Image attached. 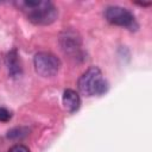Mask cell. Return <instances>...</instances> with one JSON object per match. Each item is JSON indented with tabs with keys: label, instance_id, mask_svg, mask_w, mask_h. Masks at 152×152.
<instances>
[{
	"label": "cell",
	"instance_id": "30bf717a",
	"mask_svg": "<svg viewBox=\"0 0 152 152\" xmlns=\"http://www.w3.org/2000/svg\"><path fill=\"white\" fill-rule=\"evenodd\" d=\"M8 152H30V150H28V147H26L25 145L18 144V145L12 146V147L8 150Z\"/></svg>",
	"mask_w": 152,
	"mask_h": 152
},
{
	"label": "cell",
	"instance_id": "6da1fadb",
	"mask_svg": "<svg viewBox=\"0 0 152 152\" xmlns=\"http://www.w3.org/2000/svg\"><path fill=\"white\" fill-rule=\"evenodd\" d=\"M15 6L23 11L27 19L34 25H49L58 17V11L51 1H17Z\"/></svg>",
	"mask_w": 152,
	"mask_h": 152
},
{
	"label": "cell",
	"instance_id": "9c48e42d",
	"mask_svg": "<svg viewBox=\"0 0 152 152\" xmlns=\"http://www.w3.org/2000/svg\"><path fill=\"white\" fill-rule=\"evenodd\" d=\"M11 118H12V113L5 107H0V121L1 122H7Z\"/></svg>",
	"mask_w": 152,
	"mask_h": 152
},
{
	"label": "cell",
	"instance_id": "5b68a950",
	"mask_svg": "<svg viewBox=\"0 0 152 152\" xmlns=\"http://www.w3.org/2000/svg\"><path fill=\"white\" fill-rule=\"evenodd\" d=\"M59 43L62 46V50L64 53L72 56V57H78L81 53V38L80 36L72 31V30H65L62 32L59 37Z\"/></svg>",
	"mask_w": 152,
	"mask_h": 152
},
{
	"label": "cell",
	"instance_id": "3957f363",
	"mask_svg": "<svg viewBox=\"0 0 152 152\" xmlns=\"http://www.w3.org/2000/svg\"><path fill=\"white\" fill-rule=\"evenodd\" d=\"M33 65L36 72L42 77H52L55 76L61 66L59 59L51 52L42 51L34 55Z\"/></svg>",
	"mask_w": 152,
	"mask_h": 152
},
{
	"label": "cell",
	"instance_id": "ba28073f",
	"mask_svg": "<svg viewBox=\"0 0 152 152\" xmlns=\"http://www.w3.org/2000/svg\"><path fill=\"white\" fill-rule=\"evenodd\" d=\"M28 134V129L25 127H15L7 132V138L10 139H21Z\"/></svg>",
	"mask_w": 152,
	"mask_h": 152
},
{
	"label": "cell",
	"instance_id": "52a82bcc",
	"mask_svg": "<svg viewBox=\"0 0 152 152\" xmlns=\"http://www.w3.org/2000/svg\"><path fill=\"white\" fill-rule=\"evenodd\" d=\"M63 106L69 113L76 112L81 106V99L78 93L72 89H66L63 93Z\"/></svg>",
	"mask_w": 152,
	"mask_h": 152
},
{
	"label": "cell",
	"instance_id": "277c9868",
	"mask_svg": "<svg viewBox=\"0 0 152 152\" xmlns=\"http://www.w3.org/2000/svg\"><path fill=\"white\" fill-rule=\"evenodd\" d=\"M104 18L108 23L133 30L137 27L135 18L131 11L121 6H108L104 11Z\"/></svg>",
	"mask_w": 152,
	"mask_h": 152
},
{
	"label": "cell",
	"instance_id": "7a4b0ae2",
	"mask_svg": "<svg viewBox=\"0 0 152 152\" xmlns=\"http://www.w3.org/2000/svg\"><path fill=\"white\" fill-rule=\"evenodd\" d=\"M77 87L86 96L102 95L108 90V82L103 78L99 66H90L80 76Z\"/></svg>",
	"mask_w": 152,
	"mask_h": 152
},
{
	"label": "cell",
	"instance_id": "8992f818",
	"mask_svg": "<svg viewBox=\"0 0 152 152\" xmlns=\"http://www.w3.org/2000/svg\"><path fill=\"white\" fill-rule=\"evenodd\" d=\"M5 62H6V66H7V70L11 77L15 78L21 75L23 69H21V63H20V58H19L17 49H12L6 55Z\"/></svg>",
	"mask_w": 152,
	"mask_h": 152
}]
</instances>
